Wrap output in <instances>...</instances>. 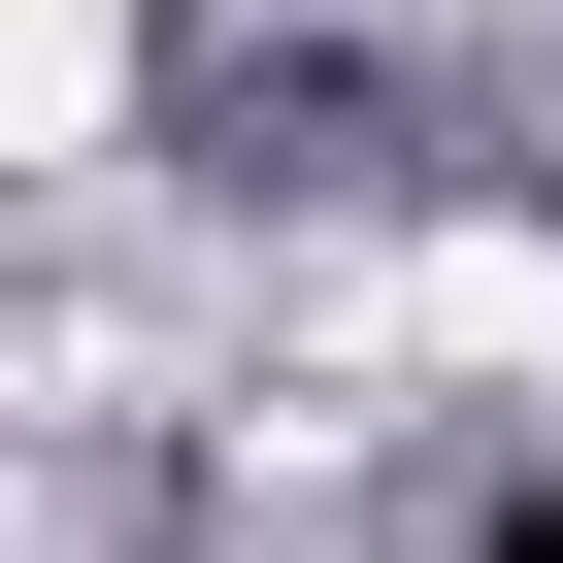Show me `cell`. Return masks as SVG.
I'll return each mask as SVG.
<instances>
[{
    "instance_id": "6da1fadb",
    "label": "cell",
    "mask_w": 563,
    "mask_h": 563,
    "mask_svg": "<svg viewBox=\"0 0 563 563\" xmlns=\"http://www.w3.org/2000/svg\"><path fill=\"white\" fill-rule=\"evenodd\" d=\"M365 332H431V365H530V398H563V232H464V265H398Z\"/></svg>"
},
{
    "instance_id": "7a4b0ae2",
    "label": "cell",
    "mask_w": 563,
    "mask_h": 563,
    "mask_svg": "<svg viewBox=\"0 0 563 563\" xmlns=\"http://www.w3.org/2000/svg\"><path fill=\"white\" fill-rule=\"evenodd\" d=\"M100 100H133V0H0V133L100 166Z\"/></svg>"
}]
</instances>
